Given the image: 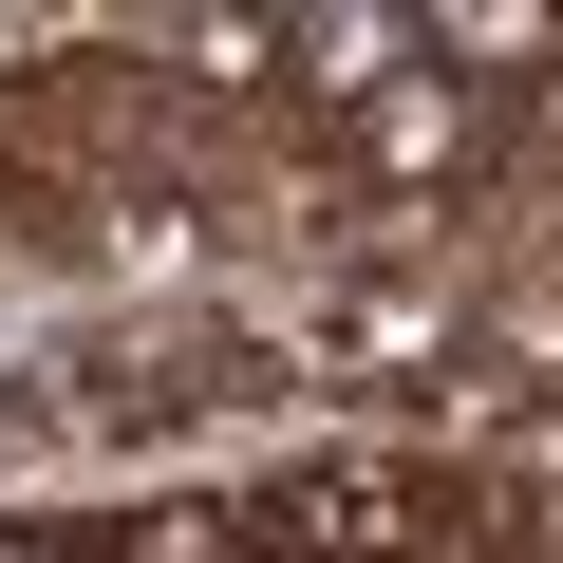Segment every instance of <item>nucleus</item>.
Masks as SVG:
<instances>
[{"mask_svg":"<svg viewBox=\"0 0 563 563\" xmlns=\"http://www.w3.org/2000/svg\"><path fill=\"white\" fill-rule=\"evenodd\" d=\"M0 563H20V544H0Z\"/></svg>","mask_w":563,"mask_h":563,"instance_id":"obj_1","label":"nucleus"}]
</instances>
